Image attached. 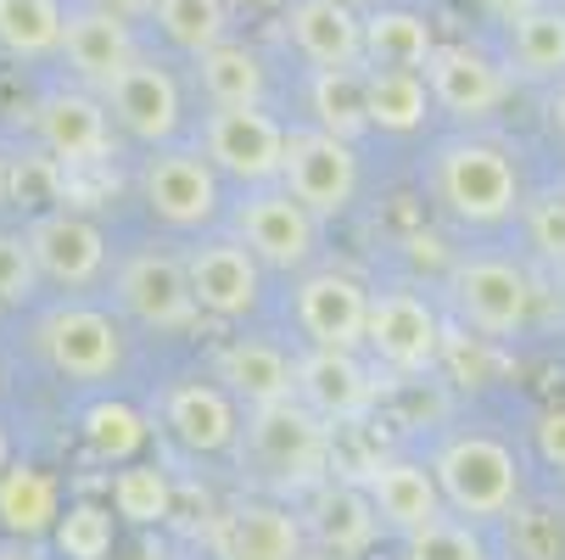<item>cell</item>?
Listing matches in <instances>:
<instances>
[{
	"mask_svg": "<svg viewBox=\"0 0 565 560\" xmlns=\"http://www.w3.org/2000/svg\"><path fill=\"white\" fill-rule=\"evenodd\" d=\"M102 102H107V113H113L135 140H146V146H169L174 129H180V118H185L174 73H169L163 62H146V56H135V62L113 78V91H107Z\"/></svg>",
	"mask_w": 565,
	"mask_h": 560,
	"instance_id": "obj_16",
	"label": "cell"
},
{
	"mask_svg": "<svg viewBox=\"0 0 565 560\" xmlns=\"http://www.w3.org/2000/svg\"><path fill=\"white\" fill-rule=\"evenodd\" d=\"M90 7H102V12H113V18L135 23V18H151V7H157V0H90Z\"/></svg>",
	"mask_w": 565,
	"mask_h": 560,
	"instance_id": "obj_43",
	"label": "cell"
},
{
	"mask_svg": "<svg viewBox=\"0 0 565 560\" xmlns=\"http://www.w3.org/2000/svg\"><path fill=\"white\" fill-rule=\"evenodd\" d=\"M521 224H526V242L543 264L565 270V191H537V197H521Z\"/></svg>",
	"mask_w": 565,
	"mask_h": 560,
	"instance_id": "obj_38",
	"label": "cell"
},
{
	"mask_svg": "<svg viewBox=\"0 0 565 560\" xmlns=\"http://www.w3.org/2000/svg\"><path fill=\"white\" fill-rule=\"evenodd\" d=\"M364 118L386 135H415L431 118L426 73L415 67H364Z\"/></svg>",
	"mask_w": 565,
	"mask_h": 560,
	"instance_id": "obj_27",
	"label": "cell"
},
{
	"mask_svg": "<svg viewBox=\"0 0 565 560\" xmlns=\"http://www.w3.org/2000/svg\"><path fill=\"white\" fill-rule=\"evenodd\" d=\"M23 242H29L34 270L45 281H56V286H90L107 270V235H102V224L85 219V213H73V208L40 213Z\"/></svg>",
	"mask_w": 565,
	"mask_h": 560,
	"instance_id": "obj_15",
	"label": "cell"
},
{
	"mask_svg": "<svg viewBox=\"0 0 565 560\" xmlns=\"http://www.w3.org/2000/svg\"><path fill=\"white\" fill-rule=\"evenodd\" d=\"M364 499L375 510V521H386L392 532H420L431 521H443V494L431 483V471L415 459H375V471L364 476Z\"/></svg>",
	"mask_w": 565,
	"mask_h": 560,
	"instance_id": "obj_21",
	"label": "cell"
},
{
	"mask_svg": "<svg viewBox=\"0 0 565 560\" xmlns=\"http://www.w3.org/2000/svg\"><path fill=\"white\" fill-rule=\"evenodd\" d=\"M302 532H313V549L348 560V554H364L370 549L375 510H370V499H364L359 483H348V476H326V483L313 488V505H308V527Z\"/></svg>",
	"mask_w": 565,
	"mask_h": 560,
	"instance_id": "obj_23",
	"label": "cell"
},
{
	"mask_svg": "<svg viewBox=\"0 0 565 560\" xmlns=\"http://www.w3.org/2000/svg\"><path fill=\"white\" fill-rule=\"evenodd\" d=\"M241 7H280V0H241Z\"/></svg>",
	"mask_w": 565,
	"mask_h": 560,
	"instance_id": "obj_49",
	"label": "cell"
},
{
	"mask_svg": "<svg viewBox=\"0 0 565 560\" xmlns=\"http://www.w3.org/2000/svg\"><path fill=\"white\" fill-rule=\"evenodd\" d=\"M302 521L275 499H241L213 527L218 560H302Z\"/></svg>",
	"mask_w": 565,
	"mask_h": 560,
	"instance_id": "obj_20",
	"label": "cell"
},
{
	"mask_svg": "<svg viewBox=\"0 0 565 560\" xmlns=\"http://www.w3.org/2000/svg\"><path fill=\"white\" fill-rule=\"evenodd\" d=\"M431 191L465 224H504L521 208L515 157L488 135H454L431 157Z\"/></svg>",
	"mask_w": 565,
	"mask_h": 560,
	"instance_id": "obj_1",
	"label": "cell"
},
{
	"mask_svg": "<svg viewBox=\"0 0 565 560\" xmlns=\"http://www.w3.org/2000/svg\"><path fill=\"white\" fill-rule=\"evenodd\" d=\"M548 124H554V135L565 140V78H559L554 96H548Z\"/></svg>",
	"mask_w": 565,
	"mask_h": 560,
	"instance_id": "obj_44",
	"label": "cell"
},
{
	"mask_svg": "<svg viewBox=\"0 0 565 560\" xmlns=\"http://www.w3.org/2000/svg\"><path fill=\"white\" fill-rule=\"evenodd\" d=\"M302 560H337V554H326V549H302Z\"/></svg>",
	"mask_w": 565,
	"mask_h": 560,
	"instance_id": "obj_48",
	"label": "cell"
},
{
	"mask_svg": "<svg viewBox=\"0 0 565 560\" xmlns=\"http://www.w3.org/2000/svg\"><path fill=\"white\" fill-rule=\"evenodd\" d=\"M118 303L151 331H185L196 326V297H191V281H185V258L174 253H135L124 270H118Z\"/></svg>",
	"mask_w": 565,
	"mask_h": 560,
	"instance_id": "obj_14",
	"label": "cell"
},
{
	"mask_svg": "<svg viewBox=\"0 0 565 560\" xmlns=\"http://www.w3.org/2000/svg\"><path fill=\"white\" fill-rule=\"evenodd\" d=\"M499 521H504V532H510V560H559V554H565V527H559L554 510L515 499Z\"/></svg>",
	"mask_w": 565,
	"mask_h": 560,
	"instance_id": "obj_34",
	"label": "cell"
},
{
	"mask_svg": "<svg viewBox=\"0 0 565 560\" xmlns=\"http://www.w3.org/2000/svg\"><path fill=\"white\" fill-rule=\"evenodd\" d=\"M448 297H454L459 319L481 342L521 337L526 319H532V281H526V270L510 264V258H493V253L459 258L448 270Z\"/></svg>",
	"mask_w": 565,
	"mask_h": 560,
	"instance_id": "obj_4",
	"label": "cell"
},
{
	"mask_svg": "<svg viewBox=\"0 0 565 560\" xmlns=\"http://www.w3.org/2000/svg\"><path fill=\"white\" fill-rule=\"evenodd\" d=\"M297 326L308 331L313 348H364V326H370V292L353 275H308L297 286Z\"/></svg>",
	"mask_w": 565,
	"mask_h": 560,
	"instance_id": "obj_18",
	"label": "cell"
},
{
	"mask_svg": "<svg viewBox=\"0 0 565 560\" xmlns=\"http://www.w3.org/2000/svg\"><path fill=\"white\" fill-rule=\"evenodd\" d=\"M85 437L102 459H129L146 443V426L129 404H90L85 410Z\"/></svg>",
	"mask_w": 565,
	"mask_h": 560,
	"instance_id": "obj_39",
	"label": "cell"
},
{
	"mask_svg": "<svg viewBox=\"0 0 565 560\" xmlns=\"http://www.w3.org/2000/svg\"><path fill=\"white\" fill-rule=\"evenodd\" d=\"M313 224L319 219L302 202H291L280 186H264L235 208V242L269 270H297L313 258Z\"/></svg>",
	"mask_w": 565,
	"mask_h": 560,
	"instance_id": "obj_12",
	"label": "cell"
},
{
	"mask_svg": "<svg viewBox=\"0 0 565 560\" xmlns=\"http://www.w3.org/2000/svg\"><path fill=\"white\" fill-rule=\"evenodd\" d=\"M62 56H67L73 78H78L90 96H107L113 78H118L140 51H135L124 18H113V12H102V7H78V12H67V23H62Z\"/></svg>",
	"mask_w": 565,
	"mask_h": 560,
	"instance_id": "obj_19",
	"label": "cell"
},
{
	"mask_svg": "<svg viewBox=\"0 0 565 560\" xmlns=\"http://www.w3.org/2000/svg\"><path fill=\"white\" fill-rule=\"evenodd\" d=\"M291 398L326 426H353V421L370 415V404L381 398V381L348 348H313V353L297 359V392Z\"/></svg>",
	"mask_w": 565,
	"mask_h": 560,
	"instance_id": "obj_10",
	"label": "cell"
},
{
	"mask_svg": "<svg viewBox=\"0 0 565 560\" xmlns=\"http://www.w3.org/2000/svg\"><path fill=\"white\" fill-rule=\"evenodd\" d=\"M443 319L437 308L409 292V286H386L381 297H370V326H364V348L392 370V376H431L443 364Z\"/></svg>",
	"mask_w": 565,
	"mask_h": 560,
	"instance_id": "obj_6",
	"label": "cell"
},
{
	"mask_svg": "<svg viewBox=\"0 0 565 560\" xmlns=\"http://www.w3.org/2000/svg\"><path fill=\"white\" fill-rule=\"evenodd\" d=\"M56 483L40 471V465H7L0 471V527L18 532V538H34L45 527H56Z\"/></svg>",
	"mask_w": 565,
	"mask_h": 560,
	"instance_id": "obj_31",
	"label": "cell"
},
{
	"mask_svg": "<svg viewBox=\"0 0 565 560\" xmlns=\"http://www.w3.org/2000/svg\"><path fill=\"white\" fill-rule=\"evenodd\" d=\"M185 281H191L196 314H213V319L253 314L258 292H264L258 258L241 242H202V247H191L185 253Z\"/></svg>",
	"mask_w": 565,
	"mask_h": 560,
	"instance_id": "obj_17",
	"label": "cell"
},
{
	"mask_svg": "<svg viewBox=\"0 0 565 560\" xmlns=\"http://www.w3.org/2000/svg\"><path fill=\"white\" fill-rule=\"evenodd\" d=\"M34 342L51 359V370L78 376V381H102L124 359L118 326H113L102 308H51L40 326H34Z\"/></svg>",
	"mask_w": 565,
	"mask_h": 560,
	"instance_id": "obj_13",
	"label": "cell"
},
{
	"mask_svg": "<svg viewBox=\"0 0 565 560\" xmlns=\"http://www.w3.org/2000/svg\"><path fill=\"white\" fill-rule=\"evenodd\" d=\"M0 560H40V554L23 549V543H0Z\"/></svg>",
	"mask_w": 565,
	"mask_h": 560,
	"instance_id": "obj_46",
	"label": "cell"
},
{
	"mask_svg": "<svg viewBox=\"0 0 565 560\" xmlns=\"http://www.w3.org/2000/svg\"><path fill=\"white\" fill-rule=\"evenodd\" d=\"M113 505H118V516H129L135 527L163 521V516H169V476H163V471H151V465H129V471H118Z\"/></svg>",
	"mask_w": 565,
	"mask_h": 560,
	"instance_id": "obj_37",
	"label": "cell"
},
{
	"mask_svg": "<svg viewBox=\"0 0 565 560\" xmlns=\"http://www.w3.org/2000/svg\"><path fill=\"white\" fill-rule=\"evenodd\" d=\"M286 34L313 67H364V18L342 0H291Z\"/></svg>",
	"mask_w": 565,
	"mask_h": 560,
	"instance_id": "obj_22",
	"label": "cell"
},
{
	"mask_svg": "<svg viewBox=\"0 0 565 560\" xmlns=\"http://www.w3.org/2000/svg\"><path fill=\"white\" fill-rule=\"evenodd\" d=\"M532 443H537L543 465H554L565 476V410H543L537 426H532Z\"/></svg>",
	"mask_w": 565,
	"mask_h": 560,
	"instance_id": "obj_41",
	"label": "cell"
},
{
	"mask_svg": "<svg viewBox=\"0 0 565 560\" xmlns=\"http://www.w3.org/2000/svg\"><path fill=\"white\" fill-rule=\"evenodd\" d=\"M437 51V34L420 12L403 7H381L364 18V67H426V56Z\"/></svg>",
	"mask_w": 565,
	"mask_h": 560,
	"instance_id": "obj_29",
	"label": "cell"
},
{
	"mask_svg": "<svg viewBox=\"0 0 565 560\" xmlns=\"http://www.w3.org/2000/svg\"><path fill=\"white\" fill-rule=\"evenodd\" d=\"M280 191L302 202L313 219H337L359 197V157L353 140H337L326 129H286V157H280Z\"/></svg>",
	"mask_w": 565,
	"mask_h": 560,
	"instance_id": "obj_5",
	"label": "cell"
},
{
	"mask_svg": "<svg viewBox=\"0 0 565 560\" xmlns=\"http://www.w3.org/2000/svg\"><path fill=\"white\" fill-rule=\"evenodd\" d=\"M56 549L67 560H107L113 554V510L102 505H73L56 516Z\"/></svg>",
	"mask_w": 565,
	"mask_h": 560,
	"instance_id": "obj_36",
	"label": "cell"
},
{
	"mask_svg": "<svg viewBox=\"0 0 565 560\" xmlns=\"http://www.w3.org/2000/svg\"><path fill=\"white\" fill-rule=\"evenodd\" d=\"M247 459L258 471V483L275 494H302L319 488L331 476V426L308 415L297 398L269 410H253L247 426Z\"/></svg>",
	"mask_w": 565,
	"mask_h": 560,
	"instance_id": "obj_2",
	"label": "cell"
},
{
	"mask_svg": "<svg viewBox=\"0 0 565 560\" xmlns=\"http://www.w3.org/2000/svg\"><path fill=\"white\" fill-rule=\"evenodd\" d=\"M431 483L443 494V510H459L470 521H499L521 499V465L510 443L488 432H459L437 448Z\"/></svg>",
	"mask_w": 565,
	"mask_h": 560,
	"instance_id": "obj_3",
	"label": "cell"
},
{
	"mask_svg": "<svg viewBox=\"0 0 565 560\" xmlns=\"http://www.w3.org/2000/svg\"><path fill=\"white\" fill-rule=\"evenodd\" d=\"M559 12H565V7H559Z\"/></svg>",
	"mask_w": 565,
	"mask_h": 560,
	"instance_id": "obj_51",
	"label": "cell"
},
{
	"mask_svg": "<svg viewBox=\"0 0 565 560\" xmlns=\"http://www.w3.org/2000/svg\"><path fill=\"white\" fill-rule=\"evenodd\" d=\"M12 465V443H7V432H0V471Z\"/></svg>",
	"mask_w": 565,
	"mask_h": 560,
	"instance_id": "obj_47",
	"label": "cell"
},
{
	"mask_svg": "<svg viewBox=\"0 0 565 560\" xmlns=\"http://www.w3.org/2000/svg\"><path fill=\"white\" fill-rule=\"evenodd\" d=\"M34 135L56 169H90L113 157V118L90 91H51L34 107Z\"/></svg>",
	"mask_w": 565,
	"mask_h": 560,
	"instance_id": "obj_11",
	"label": "cell"
},
{
	"mask_svg": "<svg viewBox=\"0 0 565 560\" xmlns=\"http://www.w3.org/2000/svg\"><path fill=\"white\" fill-rule=\"evenodd\" d=\"M218 381H230V392L253 410H269V404H286L297 392V364L275 348V342H258V337H241L224 348L218 359Z\"/></svg>",
	"mask_w": 565,
	"mask_h": 560,
	"instance_id": "obj_26",
	"label": "cell"
},
{
	"mask_svg": "<svg viewBox=\"0 0 565 560\" xmlns=\"http://www.w3.org/2000/svg\"><path fill=\"white\" fill-rule=\"evenodd\" d=\"M476 7H481V12H488L493 23H504V29H510L515 18H526L532 7H543V0H476Z\"/></svg>",
	"mask_w": 565,
	"mask_h": 560,
	"instance_id": "obj_42",
	"label": "cell"
},
{
	"mask_svg": "<svg viewBox=\"0 0 565 560\" xmlns=\"http://www.w3.org/2000/svg\"><path fill=\"white\" fill-rule=\"evenodd\" d=\"M157 29L169 34V45L202 56L230 34V0H157L151 7Z\"/></svg>",
	"mask_w": 565,
	"mask_h": 560,
	"instance_id": "obj_33",
	"label": "cell"
},
{
	"mask_svg": "<svg viewBox=\"0 0 565 560\" xmlns=\"http://www.w3.org/2000/svg\"><path fill=\"white\" fill-rule=\"evenodd\" d=\"M308 113L313 129H326L337 140H353L370 129L364 118V67H313L308 73Z\"/></svg>",
	"mask_w": 565,
	"mask_h": 560,
	"instance_id": "obj_30",
	"label": "cell"
},
{
	"mask_svg": "<svg viewBox=\"0 0 565 560\" xmlns=\"http://www.w3.org/2000/svg\"><path fill=\"white\" fill-rule=\"evenodd\" d=\"M140 197L146 208L174 224V230H202L218 219V175L202 151L191 146H163V151H151L146 157V169H140Z\"/></svg>",
	"mask_w": 565,
	"mask_h": 560,
	"instance_id": "obj_8",
	"label": "cell"
},
{
	"mask_svg": "<svg viewBox=\"0 0 565 560\" xmlns=\"http://www.w3.org/2000/svg\"><path fill=\"white\" fill-rule=\"evenodd\" d=\"M202 157L213 175H230L241 186H275L286 157V124L264 107H213L202 124Z\"/></svg>",
	"mask_w": 565,
	"mask_h": 560,
	"instance_id": "obj_7",
	"label": "cell"
},
{
	"mask_svg": "<svg viewBox=\"0 0 565 560\" xmlns=\"http://www.w3.org/2000/svg\"><path fill=\"white\" fill-rule=\"evenodd\" d=\"M196 78H202V91H207L213 107H264L269 73H264V56L253 45L218 40L213 51L196 56Z\"/></svg>",
	"mask_w": 565,
	"mask_h": 560,
	"instance_id": "obj_28",
	"label": "cell"
},
{
	"mask_svg": "<svg viewBox=\"0 0 565 560\" xmlns=\"http://www.w3.org/2000/svg\"><path fill=\"white\" fill-rule=\"evenodd\" d=\"M426 91H431V107H443L454 124H481L493 118L510 96V73L504 62H493L488 51L476 45H443L426 56Z\"/></svg>",
	"mask_w": 565,
	"mask_h": 560,
	"instance_id": "obj_9",
	"label": "cell"
},
{
	"mask_svg": "<svg viewBox=\"0 0 565 560\" xmlns=\"http://www.w3.org/2000/svg\"><path fill=\"white\" fill-rule=\"evenodd\" d=\"M504 73L526 85H559L565 78V12L532 7L504 29Z\"/></svg>",
	"mask_w": 565,
	"mask_h": 560,
	"instance_id": "obj_25",
	"label": "cell"
},
{
	"mask_svg": "<svg viewBox=\"0 0 565 560\" xmlns=\"http://www.w3.org/2000/svg\"><path fill=\"white\" fill-rule=\"evenodd\" d=\"M7 202H12V163L0 157V208H7Z\"/></svg>",
	"mask_w": 565,
	"mask_h": 560,
	"instance_id": "obj_45",
	"label": "cell"
},
{
	"mask_svg": "<svg viewBox=\"0 0 565 560\" xmlns=\"http://www.w3.org/2000/svg\"><path fill=\"white\" fill-rule=\"evenodd\" d=\"M163 421H169V432H174L191 454H218V448H230L235 432H241L230 392H218V387H207V381H180V387H169Z\"/></svg>",
	"mask_w": 565,
	"mask_h": 560,
	"instance_id": "obj_24",
	"label": "cell"
},
{
	"mask_svg": "<svg viewBox=\"0 0 565 560\" xmlns=\"http://www.w3.org/2000/svg\"><path fill=\"white\" fill-rule=\"evenodd\" d=\"M62 0H0V51L12 56H51L62 51Z\"/></svg>",
	"mask_w": 565,
	"mask_h": 560,
	"instance_id": "obj_32",
	"label": "cell"
},
{
	"mask_svg": "<svg viewBox=\"0 0 565 560\" xmlns=\"http://www.w3.org/2000/svg\"><path fill=\"white\" fill-rule=\"evenodd\" d=\"M403 560H493V549H488V538L476 532V521L443 516V521L409 532V554Z\"/></svg>",
	"mask_w": 565,
	"mask_h": 560,
	"instance_id": "obj_35",
	"label": "cell"
},
{
	"mask_svg": "<svg viewBox=\"0 0 565 560\" xmlns=\"http://www.w3.org/2000/svg\"><path fill=\"white\" fill-rule=\"evenodd\" d=\"M34 281H40V270L29 258V242L12 230H0V303H23L34 292Z\"/></svg>",
	"mask_w": 565,
	"mask_h": 560,
	"instance_id": "obj_40",
	"label": "cell"
},
{
	"mask_svg": "<svg viewBox=\"0 0 565 560\" xmlns=\"http://www.w3.org/2000/svg\"><path fill=\"white\" fill-rule=\"evenodd\" d=\"M342 7H353V12H359V7H370V0H342Z\"/></svg>",
	"mask_w": 565,
	"mask_h": 560,
	"instance_id": "obj_50",
	"label": "cell"
}]
</instances>
